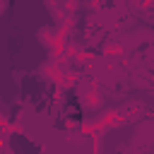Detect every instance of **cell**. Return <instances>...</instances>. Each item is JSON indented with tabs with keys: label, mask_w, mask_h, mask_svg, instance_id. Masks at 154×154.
Instances as JSON below:
<instances>
[{
	"label": "cell",
	"mask_w": 154,
	"mask_h": 154,
	"mask_svg": "<svg viewBox=\"0 0 154 154\" xmlns=\"http://www.w3.org/2000/svg\"><path fill=\"white\" fill-rule=\"evenodd\" d=\"M5 7H7V5H5V2H0V14L5 12Z\"/></svg>",
	"instance_id": "obj_1"
}]
</instances>
